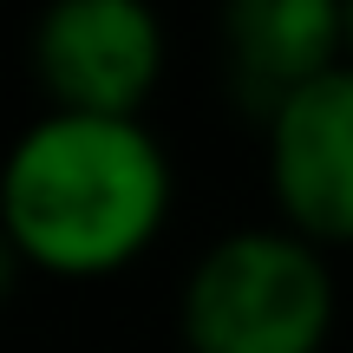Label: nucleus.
<instances>
[{
    "mask_svg": "<svg viewBox=\"0 0 353 353\" xmlns=\"http://www.w3.org/2000/svg\"><path fill=\"white\" fill-rule=\"evenodd\" d=\"M262 157L281 223L321 249H353V59L268 118Z\"/></svg>",
    "mask_w": 353,
    "mask_h": 353,
    "instance_id": "4",
    "label": "nucleus"
},
{
    "mask_svg": "<svg viewBox=\"0 0 353 353\" xmlns=\"http://www.w3.org/2000/svg\"><path fill=\"white\" fill-rule=\"evenodd\" d=\"M164 59L170 33L151 0H46L33 20V79L52 112L144 118Z\"/></svg>",
    "mask_w": 353,
    "mask_h": 353,
    "instance_id": "3",
    "label": "nucleus"
},
{
    "mask_svg": "<svg viewBox=\"0 0 353 353\" xmlns=\"http://www.w3.org/2000/svg\"><path fill=\"white\" fill-rule=\"evenodd\" d=\"M223 92L249 125H268L301 85L347 65V0H216Z\"/></svg>",
    "mask_w": 353,
    "mask_h": 353,
    "instance_id": "5",
    "label": "nucleus"
},
{
    "mask_svg": "<svg viewBox=\"0 0 353 353\" xmlns=\"http://www.w3.org/2000/svg\"><path fill=\"white\" fill-rule=\"evenodd\" d=\"M347 59H353V0H347Z\"/></svg>",
    "mask_w": 353,
    "mask_h": 353,
    "instance_id": "6",
    "label": "nucleus"
},
{
    "mask_svg": "<svg viewBox=\"0 0 353 353\" xmlns=\"http://www.w3.org/2000/svg\"><path fill=\"white\" fill-rule=\"evenodd\" d=\"M170 151L144 118L52 112L20 131L0 176L7 255L59 281L131 268L170 223Z\"/></svg>",
    "mask_w": 353,
    "mask_h": 353,
    "instance_id": "1",
    "label": "nucleus"
},
{
    "mask_svg": "<svg viewBox=\"0 0 353 353\" xmlns=\"http://www.w3.org/2000/svg\"><path fill=\"white\" fill-rule=\"evenodd\" d=\"M183 353H327L334 275L301 229H229L196 255L176 301Z\"/></svg>",
    "mask_w": 353,
    "mask_h": 353,
    "instance_id": "2",
    "label": "nucleus"
}]
</instances>
